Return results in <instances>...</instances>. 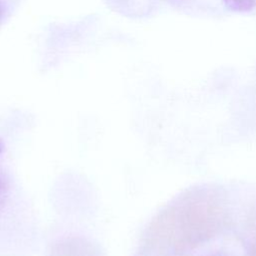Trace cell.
Listing matches in <instances>:
<instances>
[{"mask_svg":"<svg viewBox=\"0 0 256 256\" xmlns=\"http://www.w3.org/2000/svg\"><path fill=\"white\" fill-rule=\"evenodd\" d=\"M220 198L208 190H194L176 200L155 221L153 237L174 253H184L213 237L225 220Z\"/></svg>","mask_w":256,"mask_h":256,"instance_id":"obj_1","label":"cell"},{"mask_svg":"<svg viewBox=\"0 0 256 256\" xmlns=\"http://www.w3.org/2000/svg\"><path fill=\"white\" fill-rule=\"evenodd\" d=\"M225 6L234 12H249L256 6V0H223Z\"/></svg>","mask_w":256,"mask_h":256,"instance_id":"obj_2","label":"cell"},{"mask_svg":"<svg viewBox=\"0 0 256 256\" xmlns=\"http://www.w3.org/2000/svg\"><path fill=\"white\" fill-rule=\"evenodd\" d=\"M8 191H9V182L6 177V175L0 170V212L2 211L7 197H8Z\"/></svg>","mask_w":256,"mask_h":256,"instance_id":"obj_3","label":"cell"},{"mask_svg":"<svg viewBox=\"0 0 256 256\" xmlns=\"http://www.w3.org/2000/svg\"><path fill=\"white\" fill-rule=\"evenodd\" d=\"M250 256H256V239H255V241L252 244L251 251H250Z\"/></svg>","mask_w":256,"mask_h":256,"instance_id":"obj_4","label":"cell"},{"mask_svg":"<svg viewBox=\"0 0 256 256\" xmlns=\"http://www.w3.org/2000/svg\"><path fill=\"white\" fill-rule=\"evenodd\" d=\"M3 15H4V9H3V6H2V4L0 3V22H1L2 18H3Z\"/></svg>","mask_w":256,"mask_h":256,"instance_id":"obj_5","label":"cell"},{"mask_svg":"<svg viewBox=\"0 0 256 256\" xmlns=\"http://www.w3.org/2000/svg\"><path fill=\"white\" fill-rule=\"evenodd\" d=\"M2 151H3V144H2V142L0 141V154L2 153Z\"/></svg>","mask_w":256,"mask_h":256,"instance_id":"obj_6","label":"cell"}]
</instances>
